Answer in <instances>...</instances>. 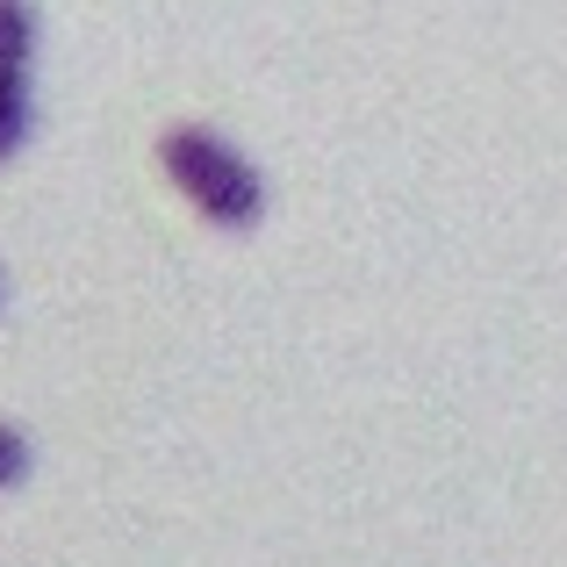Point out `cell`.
I'll use <instances>...</instances> for the list:
<instances>
[{
  "label": "cell",
  "instance_id": "cell-1",
  "mask_svg": "<svg viewBox=\"0 0 567 567\" xmlns=\"http://www.w3.org/2000/svg\"><path fill=\"white\" fill-rule=\"evenodd\" d=\"M158 166H166L173 194H181V202H187L202 223H216V230H251V223L266 216V181H259V166H251L245 152H230L216 130L173 123L166 137H158Z\"/></svg>",
  "mask_w": 567,
  "mask_h": 567
},
{
  "label": "cell",
  "instance_id": "cell-2",
  "mask_svg": "<svg viewBox=\"0 0 567 567\" xmlns=\"http://www.w3.org/2000/svg\"><path fill=\"white\" fill-rule=\"evenodd\" d=\"M29 58H37V8L29 0H0V80L29 86Z\"/></svg>",
  "mask_w": 567,
  "mask_h": 567
},
{
  "label": "cell",
  "instance_id": "cell-3",
  "mask_svg": "<svg viewBox=\"0 0 567 567\" xmlns=\"http://www.w3.org/2000/svg\"><path fill=\"white\" fill-rule=\"evenodd\" d=\"M22 137H29V86L22 80H0V166L22 152Z\"/></svg>",
  "mask_w": 567,
  "mask_h": 567
},
{
  "label": "cell",
  "instance_id": "cell-4",
  "mask_svg": "<svg viewBox=\"0 0 567 567\" xmlns=\"http://www.w3.org/2000/svg\"><path fill=\"white\" fill-rule=\"evenodd\" d=\"M29 474V439L14 424H0V488H14Z\"/></svg>",
  "mask_w": 567,
  "mask_h": 567
}]
</instances>
